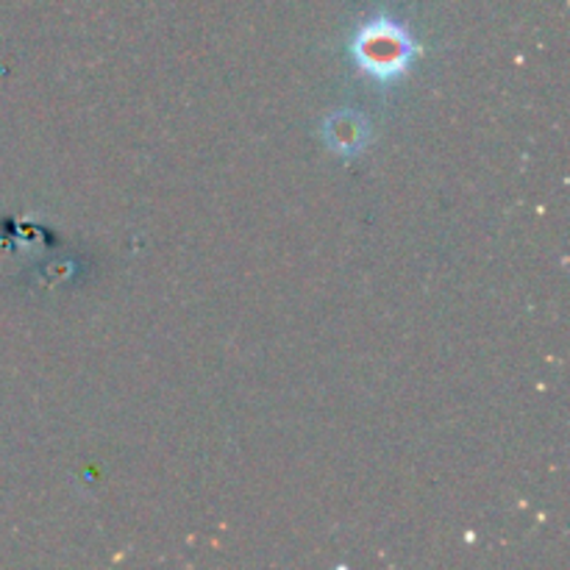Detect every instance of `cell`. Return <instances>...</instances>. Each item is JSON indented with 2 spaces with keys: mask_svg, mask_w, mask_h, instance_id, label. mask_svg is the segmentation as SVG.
<instances>
[{
  "mask_svg": "<svg viewBox=\"0 0 570 570\" xmlns=\"http://www.w3.org/2000/svg\"><path fill=\"white\" fill-rule=\"evenodd\" d=\"M356 56H360V65L367 72L387 78L404 70L412 56V42L395 22L379 20L360 33Z\"/></svg>",
  "mask_w": 570,
  "mask_h": 570,
  "instance_id": "1",
  "label": "cell"
}]
</instances>
